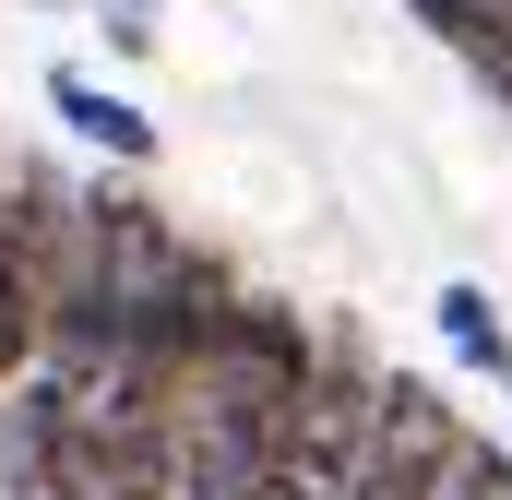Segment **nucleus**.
I'll use <instances>...</instances> for the list:
<instances>
[{
    "mask_svg": "<svg viewBox=\"0 0 512 500\" xmlns=\"http://www.w3.org/2000/svg\"><path fill=\"white\" fill-rule=\"evenodd\" d=\"M310 358H322V322L298 298L239 286V310L215 322V346L179 381V500H262Z\"/></svg>",
    "mask_w": 512,
    "mask_h": 500,
    "instance_id": "obj_1",
    "label": "nucleus"
},
{
    "mask_svg": "<svg viewBox=\"0 0 512 500\" xmlns=\"http://www.w3.org/2000/svg\"><path fill=\"white\" fill-rule=\"evenodd\" d=\"M370 417H382V358H370V334H358V322H322V358H310V381H298V405H286L274 477L346 500L358 453H370Z\"/></svg>",
    "mask_w": 512,
    "mask_h": 500,
    "instance_id": "obj_2",
    "label": "nucleus"
},
{
    "mask_svg": "<svg viewBox=\"0 0 512 500\" xmlns=\"http://www.w3.org/2000/svg\"><path fill=\"white\" fill-rule=\"evenodd\" d=\"M465 429H477V417H465L429 370H382V417H370V453H358L346 500H429L441 465L465 453Z\"/></svg>",
    "mask_w": 512,
    "mask_h": 500,
    "instance_id": "obj_3",
    "label": "nucleus"
},
{
    "mask_svg": "<svg viewBox=\"0 0 512 500\" xmlns=\"http://www.w3.org/2000/svg\"><path fill=\"white\" fill-rule=\"evenodd\" d=\"M48 120L72 131V143H96L108 167H155V120L131 108L108 72H84V60H48Z\"/></svg>",
    "mask_w": 512,
    "mask_h": 500,
    "instance_id": "obj_4",
    "label": "nucleus"
},
{
    "mask_svg": "<svg viewBox=\"0 0 512 500\" xmlns=\"http://www.w3.org/2000/svg\"><path fill=\"white\" fill-rule=\"evenodd\" d=\"M429 322H441V346H453V370H477L489 393L512 381V322H501V298H489L477 274H453V286L429 298Z\"/></svg>",
    "mask_w": 512,
    "mask_h": 500,
    "instance_id": "obj_5",
    "label": "nucleus"
},
{
    "mask_svg": "<svg viewBox=\"0 0 512 500\" xmlns=\"http://www.w3.org/2000/svg\"><path fill=\"white\" fill-rule=\"evenodd\" d=\"M84 12H96L108 60H155V36H167V0H84Z\"/></svg>",
    "mask_w": 512,
    "mask_h": 500,
    "instance_id": "obj_6",
    "label": "nucleus"
},
{
    "mask_svg": "<svg viewBox=\"0 0 512 500\" xmlns=\"http://www.w3.org/2000/svg\"><path fill=\"white\" fill-rule=\"evenodd\" d=\"M262 500H322V489H298V477H262Z\"/></svg>",
    "mask_w": 512,
    "mask_h": 500,
    "instance_id": "obj_7",
    "label": "nucleus"
},
{
    "mask_svg": "<svg viewBox=\"0 0 512 500\" xmlns=\"http://www.w3.org/2000/svg\"><path fill=\"white\" fill-rule=\"evenodd\" d=\"M501 405H512V381H501Z\"/></svg>",
    "mask_w": 512,
    "mask_h": 500,
    "instance_id": "obj_8",
    "label": "nucleus"
}]
</instances>
